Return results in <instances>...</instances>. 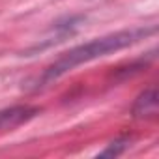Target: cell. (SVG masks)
Here are the masks:
<instances>
[{"instance_id":"1","label":"cell","mask_w":159,"mask_h":159,"mask_svg":"<svg viewBox=\"0 0 159 159\" xmlns=\"http://www.w3.org/2000/svg\"><path fill=\"white\" fill-rule=\"evenodd\" d=\"M155 32H157L155 26H137V28L118 30V32L96 38V39H92L88 43L77 45V47L69 49L67 52H64L58 60H54L41 73V77L36 83V88L49 86L54 81H58L60 77L73 71L75 67L83 66V64H88L92 60H98V58H103V56H109L112 52H118V51H122V49H125L129 45L139 43L140 39H144V38H148V36H152Z\"/></svg>"},{"instance_id":"3","label":"cell","mask_w":159,"mask_h":159,"mask_svg":"<svg viewBox=\"0 0 159 159\" xmlns=\"http://www.w3.org/2000/svg\"><path fill=\"white\" fill-rule=\"evenodd\" d=\"M155 112H157V90L148 88L137 98L131 114L135 118H144V116H153Z\"/></svg>"},{"instance_id":"2","label":"cell","mask_w":159,"mask_h":159,"mask_svg":"<svg viewBox=\"0 0 159 159\" xmlns=\"http://www.w3.org/2000/svg\"><path fill=\"white\" fill-rule=\"evenodd\" d=\"M36 114H39L38 107H30V105H17V107H10L0 111V133L4 131H11L26 122H30Z\"/></svg>"},{"instance_id":"4","label":"cell","mask_w":159,"mask_h":159,"mask_svg":"<svg viewBox=\"0 0 159 159\" xmlns=\"http://www.w3.org/2000/svg\"><path fill=\"white\" fill-rule=\"evenodd\" d=\"M127 139H122V140H116V142H111L109 144V148L107 150H103L99 155L101 157H116V155H120L124 150H127Z\"/></svg>"}]
</instances>
